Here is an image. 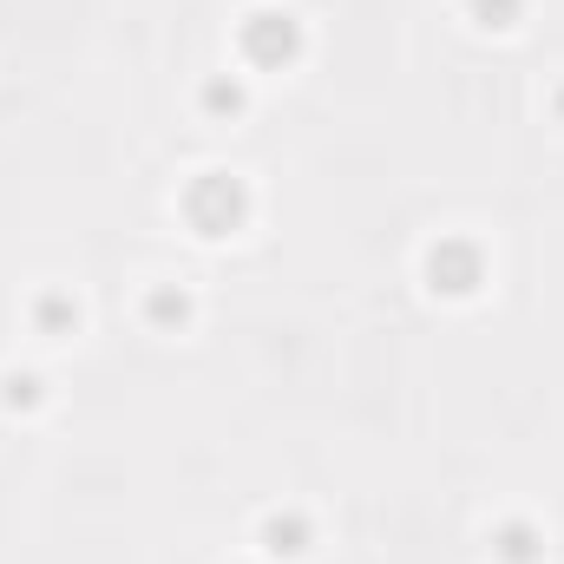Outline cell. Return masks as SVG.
Masks as SVG:
<instances>
[{"label":"cell","instance_id":"cell-10","mask_svg":"<svg viewBox=\"0 0 564 564\" xmlns=\"http://www.w3.org/2000/svg\"><path fill=\"white\" fill-rule=\"evenodd\" d=\"M33 388H40V381H33V375H13V381H7V401H13V408H20V401H33Z\"/></svg>","mask_w":564,"mask_h":564},{"label":"cell","instance_id":"cell-5","mask_svg":"<svg viewBox=\"0 0 564 564\" xmlns=\"http://www.w3.org/2000/svg\"><path fill=\"white\" fill-rule=\"evenodd\" d=\"M492 558L532 564L539 558V532H532V525H499V532H492Z\"/></svg>","mask_w":564,"mask_h":564},{"label":"cell","instance_id":"cell-4","mask_svg":"<svg viewBox=\"0 0 564 564\" xmlns=\"http://www.w3.org/2000/svg\"><path fill=\"white\" fill-rule=\"evenodd\" d=\"M263 545H270L276 558H302V552H308V519H302V512H270V519H263Z\"/></svg>","mask_w":564,"mask_h":564},{"label":"cell","instance_id":"cell-7","mask_svg":"<svg viewBox=\"0 0 564 564\" xmlns=\"http://www.w3.org/2000/svg\"><path fill=\"white\" fill-rule=\"evenodd\" d=\"M204 106H210V112H243V86H237V79H210V86H204Z\"/></svg>","mask_w":564,"mask_h":564},{"label":"cell","instance_id":"cell-2","mask_svg":"<svg viewBox=\"0 0 564 564\" xmlns=\"http://www.w3.org/2000/svg\"><path fill=\"white\" fill-rule=\"evenodd\" d=\"M237 46H243L250 66L276 73V66H289V59L302 53V26H295V13H282V7H257V13H243Z\"/></svg>","mask_w":564,"mask_h":564},{"label":"cell","instance_id":"cell-6","mask_svg":"<svg viewBox=\"0 0 564 564\" xmlns=\"http://www.w3.org/2000/svg\"><path fill=\"white\" fill-rule=\"evenodd\" d=\"M144 315H151V322H184V315H191V295H184V289H151Z\"/></svg>","mask_w":564,"mask_h":564},{"label":"cell","instance_id":"cell-3","mask_svg":"<svg viewBox=\"0 0 564 564\" xmlns=\"http://www.w3.org/2000/svg\"><path fill=\"white\" fill-rule=\"evenodd\" d=\"M426 276H433V289H446V295H473L479 276H486V263H479V250H473V243L446 237V243L426 257Z\"/></svg>","mask_w":564,"mask_h":564},{"label":"cell","instance_id":"cell-9","mask_svg":"<svg viewBox=\"0 0 564 564\" xmlns=\"http://www.w3.org/2000/svg\"><path fill=\"white\" fill-rule=\"evenodd\" d=\"M519 7H525V0H473V20H479V26H512Z\"/></svg>","mask_w":564,"mask_h":564},{"label":"cell","instance_id":"cell-8","mask_svg":"<svg viewBox=\"0 0 564 564\" xmlns=\"http://www.w3.org/2000/svg\"><path fill=\"white\" fill-rule=\"evenodd\" d=\"M73 322H79V308H73L66 295H46V302H40V328H46V335H59V328H73Z\"/></svg>","mask_w":564,"mask_h":564},{"label":"cell","instance_id":"cell-1","mask_svg":"<svg viewBox=\"0 0 564 564\" xmlns=\"http://www.w3.org/2000/svg\"><path fill=\"white\" fill-rule=\"evenodd\" d=\"M243 210H250V191H243L230 171H204V177L184 191V217H191L204 237H230V230L243 224Z\"/></svg>","mask_w":564,"mask_h":564}]
</instances>
